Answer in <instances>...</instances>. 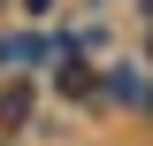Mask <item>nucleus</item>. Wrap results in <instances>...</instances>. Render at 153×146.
Returning <instances> with one entry per match:
<instances>
[{
  "label": "nucleus",
  "mask_w": 153,
  "mask_h": 146,
  "mask_svg": "<svg viewBox=\"0 0 153 146\" xmlns=\"http://www.w3.org/2000/svg\"><path fill=\"white\" fill-rule=\"evenodd\" d=\"M31 115V85H0V123H23Z\"/></svg>",
  "instance_id": "nucleus-1"
}]
</instances>
